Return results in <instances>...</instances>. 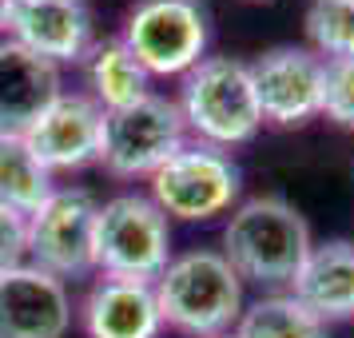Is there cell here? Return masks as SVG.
I'll list each match as a JSON object with an SVG mask.
<instances>
[{
	"instance_id": "14",
	"label": "cell",
	"mask_w": 354,
	"mask_h": 338,
	"mask_svg": "<svg viewBox=\"0 0 354 338\" xmlns=\"http://www.w3.org/2000/svg\"><path fill=\"white\" fill-rule=\"evenodd\" d=\"M60 68L17 40H0V131L24 135L32 120L60 96Z\"/></svg>"
},
{
	"instance_id": "16",
	"label": "cell",
	"mask_w": 354,
	"mask_h": 338,
	"mask_svg": "<svg viewBox=\"0 0 354 338\" xmlns=\"http://www.w3.org/2000/svg\"><path fill=\"white\" fill-rule=\"evenodd\" d=\"M84 68H88V88H92L88 96L96 100L104 112L128 108V104H136V100H144L151 92L147 68L131 56V48L120 36L92 40V48L84 56Z\"/></svg>"
},
{
	"instance_id": "22",
	"label": "cell",
	"mask_w": 354,
	"mask_h": 338,
	"mask_svg": "<svg viewBox=\"0 0 354 338\" xmlns=\"http://www.w3.org/2000/svg\"><path fill=\"white\" fill-rule=\"evenodd\" d=\"M8 20H12V0H0V36H8Z\"/></svg>"
},
{
	"instance_id": "4",
	"label": "cell",
	"mask_w": 354,
	"mask_h": 338,
	"mask_svg": "<svg viewBox=\"0 0 354 338\" xmlns=\"http://www.w3.org/2000/svg\"><path fill=\"white\" fill-rule=\"evenodd\" d=\"M92 263L108 279L156 283L171 263V219L163 215L151 195H112L96 211Z\"/></svg>"
},
{
	"instance_id": "6",
	"label": "cell",
	"mask_w": 354,
	"mask_h": 338,
	"mask_svg": "<svg viewBox=\"0 0 354 338\" xmlns=\"http://www.w3.org/2000/svg\"><path fill=\"white\" fill-rule=\"evenodd\" d=\"M120 40L147 76H187L207 52V12L199 0H140L124 20Z\"/></svg>"
},
{
	"instance_id": "12",
	"label": "cell",
	"mask_w": 354,
	"mask_h": 338,
	"mask_svg": "<svg viewBox=\"0 0 354 338\" xmlns=\"http://www.w3.org/2000/svg\"><path fill=\"white\" fill-rule=\"evenodd\" d=\"M8 40L52 64H76L92 48V12L84 0H17Z\"/></svg>"
},
{
	"instance_id": "21",
	"label": "cell",
	"mask_w": 354,
	"mask_h": 338,
	"mask_svg": "<svg viewBox=\"0 0 354 338\" xmlns=\"http://www.w3.org/2000/svg\"><path fill=\"white\" fill-rule=\"evenodd\" d=\"M28 255V215L0 207V274L17 271Z\"/></svg>"
},
{
	"instance_id": "7",
	"label": "cell",
	"mask_w": 354,
	"mask_h": 338,
	"mask_svg": "<svg viewBox=\"0 0 354 338\" xmlns=\"http://www.w3.org/2000/svg\"><path fill=\"white\" fill-rule=\"evenodd\" d=\"M183 115L179 104L167 96L147 92L128 108L104 112V147H100V163L120 179H140L151 176L160 163H167L183 140Z\"/></svg>"
},
{
	"instance_id": "11",
	"label": "cell",
	"mask_w": 354,
	"mask_h": 338,
	"mask_svg": "<svg viewBox=\"0 0 354 338\" xmlns=\"http://www.w3.org/2000/svg\"><path fill=\"white\" fill-rule=\"evenodd\" d=\"M72 326V299L56 274L20 263L0 274V338H64Z\"/></svg>"
},
{
	"instance_id": "20",
	"label": "cell",
	"mask_w": 354,
	"mask_h": 338,
	"mask_svg": "<svg viewBox=\"0 0 354 338\" xmlns=\"http://www.w3.org/2000/svg\"><path fill=\"white\" fill-rule=\"evenodd\" d=\"M322 115L354 131V60H322Z\"/></svg>"
},
{
	"instance_id": "15",
	"label": "cell",
	"mask_w": 354,
	"mask_h": 338,
	"mask_svg": "<svg viewBox=\"0 0 354 338\" xmlns=\"http://www.w3.org/2000/svg\"><path fill=\"white\" fill-rule=\"evenodd\" d=\"M290 294L322 322L354 319V243H315L290 283Z\"/></svg>"
},
{
	"instance_id": "5",
	"label": "cell",
	"mask_w": 354,
	"mask_h": 338,
	"mask_svg": "<svg viewBox=\"0 0 354 338\" xmlns=\"http://www.w3.org/2000/svg\"><path fill=\"white\" fill-rule=\"evenodd\" d=\"M151 203L167 219L183 223H207L239 203L243 195V171L223 147L211 144H183L167 163L151 171Z\"/></svg>"
},
{
	"instance_id": "24",
	"label": "cell",
	"mask_w": 354,
	"mask_h": 338,
	"mask_svg": "<svg viewBox=\"0 0 354 338\" xmlns=\"http://www.w3.org/2000/svg\"><path fill=\"white\" fill-rule=\"evenodd\" d=\"M12 4H17V0H12Z\"/></svg>"
},
{
	"instance_id": "23",
	"label": "cell",
	"mask_w": 354,
	"mask_h": 338,
	"mask_svg": "<svg viewBox=\"0 0 354 338\" xmlns=\"http://www.w3.org/2000/svg\"><path fill=\"white\" fill-rule=\"evenodd\" d=\"M223 338H235V335H223Z\"/></svg>"
},
{
	"instance_id": "10",
	"label": "cell",
	"mask_w": 354,
	"mask_h": 338,
	"mask_svg": "<svg viewBox=\"0 0 354 338\" xmlns=\"http://www.w3.org/2000/svg\"><path fill=\"white\" fill-rule=\"evenodd\" d=\"M24 144L32 147L44 171H80L100 163L104 147V108L88 92H60L24 131Z\"/></svg>"
},
{
	"instance_id": "17",
	"label": "cell",
	"mask_w": 354,
	"mask_h": 338,
	"mask_svg": "<svg viewBox=\"0 0 354 338\" xmlns=\"http://www.w3.org/2000/svg\"><path fill=\"white\" fill-rule=\"evenodd\" d=\"M231 335L235 338H330V330L290 290H274V294H263L251 306H243Z\"/></svg>"
},
{
	"instance_id": "3",
	"label": "cell",
	"mask_w": 354,
	"mask_h": 338,
	"mask_svg": "<svg viewBox=\"0 0 354 338\" xmlns=\"http://www.w3.org/2000/svg\"><path fill=\"white\" fill-rule=\"evenodd\" d=\"M176 104L183 115V128L199 144L223 147V151L251 144L263 128L251 68L235 56H203L183 76Z\"/></svg>"
},
{
	"instance_id": "2",
	"label": "cell",
	"mask_w": 354,
	"mask_h": 338,
	"mask_svg": "<svg viewBox=\"0 0 354 338\" xmlns=\"http://www.w3.org/2000/svg\"><path fill=\"white\" fill-rule=\"evenodd\" d=\"M151 287L160 299L163 326H176L187 338H223L243 314V279L223 251L211 247L171 255Z\"/></svg>"
},
{
	"instance_id": "19",
	"label": "cell",
	"mask_w": 354,
	"mask_h": 338,
	"mask_svg": "<svg viewBox=\"0 0 354 338\" xmlns=\"http://www.w3.org/2000/svg\"><path fill=\"white\" fill-rule=\"evenodd\" d=\"M306 40L322 60H354V0H310Z\"/></svg>"
},
{
	"instance_id": "1",
	"label": "cell",
	"mask_w": 354,
	"mask_h": 338,
	"mask_svg": "<svg viewBox=\"0 0 354 338\" xmlns=\"http://www.w3.org/2000/svg\"><path fill=\"white\" fill-rule=\"evenodd\" d=\"M310 247L315 239L303 211L290 207L279 195L243 199L223 227V259L235 267L243 283L267 290H290Z\"/></svg>"
},
{
	"instance_id": "8",
	"label": "cell",
	"mask_w": 354,
	"mask_h": 338,
	"mask_svg": "<svg viewBox=\"0 0 354 338\" xmlns=\"http://www.w3.org/2000/svg\"><path fill=\"white\" fill-rule=\"evenodd\" d=\"M96 195L88 187H52L48 199L28 215V259L32 267L56 274L60 283L96 271L92 235H96Z\"/></svg>"
},
{
	"instance_id": "13",
	"label": "cell",
	"mask_w": 354,
	"mask_h": 338,
	"mask_svg": "<svg viewBox=\"0 0 354 338\" xmlns=\"http://www.w3.org/2000/svg\"><path fill=\"white\" fill-rule=\"evenodd\" d=\"M80 322L88 338H160L163 314L151 283L100 274L80 303Z\"/></svg>"
},
{
	"instance_id": "9",
	"label": "cell",
	"mask_w": 354,
	"mask_h": 338,
	"mask_svg": "<svg viewBox=\"0 0 354 338\" xmlns=\"http://www.w3.org/2000/svg\"><path fill=\"white\" fill-rule=\"evenodd\" d=\"M251 68L263 124L303 128L322 115V56L299 44L267 48Z\"/></svg>"
},
{
	"instance_id": "18",
	"label": "cell",
	"mask_w": 354,
	"mask_h": 338,
	"mask_svg": "<svg viewBox=\"0 0 354 338\" xmlns=\"http://www.w3.org/2000/svg\"><path fill=\"white\" fill-rule=\"evenodd\" d=\"M52 191V176L40 167L24 135L0 131V207L32 215Z\"/></svg>"
}]
</instances>
